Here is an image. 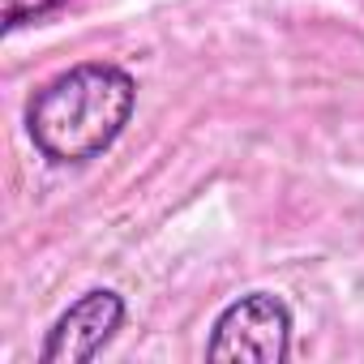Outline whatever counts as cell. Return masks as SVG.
<instances>
[{"mask_svg":"<svg viewBox=\"0 0 364 364\" xmlns=\"http://www.w3.org/2000/svg\"><path fill=\"white\" fill-rule=\"evenodd\" d=\"M69 0H5V31H18L26 22H43L52 14H60Z\"/></svg>","mask_w":364,"mask_h":364,"instance_id":"cell-4","label":"cell"},{"mask_svg":"<svg viewBox=\"0 0 364 364\" xmlns=\"http://www.w3.org/2000/svg\"><path fill=\"white\" fill-rule=\"evenodd\" d=\"M137 107V82L107 60H86L56 73L26 103V133L35 150L60 167L90 163L124 133Z\"/></svg>","mask_w":364,"mask_h":364,"instance_id":"cell-1","label":"cell"},{"mask_svg":"<svg viewBox=\"0 0 364 364\" xmlns=\"http://www.w3.org/2000/svg\"><path fill=\"white\" fill-rule=\"evenodd\" d=\"M291 355V309L270 291H249L232 300L206 338V360H245V364H283Z\"/></svg>","mask_w":364,"mask_h":364,"instance_id":"cell-2","label":"cell"},{"mask_svg":"<svg viewBox=\"0 0 364 364\" xmlns=\"http://www.w3.org/2000/svg\"><path fill=\"white\" fill-rule=\"evenodd\" d=\"M124 321V300L107 287H95L86 296H77L60 317L56 326L48 330L43 347H39V360L43 364H82V360H95L112 334L120 330Z\"/></svg>","mask_w":364,"mask_h":364,"instance_id":"cell-3","label":"cell"}]
</instances>
